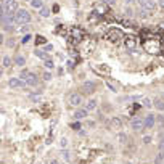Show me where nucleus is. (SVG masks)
<instances>
[{"instance_id":"22","label":"nucleus","mask_w":164,"mask_h":164,"mask_svg":"<svg viewBox=\"0 0 164 164\" xmlns=\"http://www.w3.org/2000/svg\"><path fill=\"white\" fill-rule=\"evenodd\" d=\"M143 106H146V108H151V106H153V101H151L150 98H143Z\"/></svg>"},{"instance_id":"10","label":"nucleus","mask_w":164,"mask_h":164,"mask_svg":"<svg viewBox=\"0 0 164 164\" xmlns=\"http://www.w3.org/2000/svg\"><path fill=\"white\" fill-rule=\"evenodd\" d=\"M143 122H145V129H151V127L156 124V116L151 114V113H148L145 118H143Z\"/></svg>"},{"instance_id":"30","label":"nucleus","mask_w":164,"mask_h":164,"mask_svg":"<svg viewBox=\"0 0 164 164\" xmlns=\"http://www.w3.org/2000/svg\"><path fill=\"white\" fill-rule=\"evenodd\" d=\"M156 121L161 124V126H164V116H158V118H156Z\"/></svg>"},{"instance_id":"20","label":"nucleus","mask_w":164,"mask_h":164,"mask_svg":"<svg viewBox=\"0 0 164 164\" xmlns=\"http://www.w3.org/2000/svg\"><path fill=\"white\" fill-rule=\"evenodd\" d=\"M35 55H37L39 58H42V60H49L47 53H45V51H42V50H35Z\"/></svg>"},{"instance_id":"37","label":"nucleus","mask_w":164,"mask_h":164,"mask_svg":"<svg viewBox=\"0 0 164 164\" xmlns=\"http://www.w3.org/2000/svg\"><path fill=\"white\" fill-rule=\"evenodd\" d=\"M29 2H31V0H29Z\"/></svg>"},{"instance_id":"17","label":"nucleus","mask_w":164,"mask_h":164,"mask_svg":"<svg viewBox=\"0 0 164 164\" xmlns=\"http://www.w3.org/2000/svg\"><path fill=\"white\" fill-rule=\"evenodd\" d=\"M31 7L35 10H42L43 8V2L42 0H31Z\"/></svg>"},{"instance_id":"1","label":"nucleus","mask_w":164,"mask_h":164,"mask_svg":"<svg viewBox=\"0 0 164 164\" xmlns=\"http://www.w3.org/2000/svg\"><path fill=\"white\" fill-rule=\"evenodd\" d=\"M15 19H16V24L24 26V24H29V21H31V15H29V11H27V10L19 8L16 13H15Z\"/></svg>"},{"instance_id":"2","label":"nucleus","mask_w":164,"mask_h":164,"mask_svg":"<svg viewBox=\"0 0 164 164\" xmlns=\"http://www.w3.org/2000/svg\"><path fill=\"white\" fill-rule=\"evenodd\" d=\"M18 8V3L16 0H2V13H16Z\"/></svg>"},{"instance_id":"13","label":"nucleus","mask_w":164,"mask_h":164,"mask_svg":"<svg viewBox=\"0 0 164 164\" xmlns=\"http://www.w3.org/2000/svg\"><path fill=\"white\" fill-rule=\"evenodd\" d=\"M13 63L16 66H26V57L24 55H15V58H13Z\"/></svg>"},{"instance_id":"16","label":"nucleus","mask_w":164,"mask_h":164,"mask_svg":"<svg viewBox=\"0 0 164 164\" xmlns=\"http://www.w3.org/2000/svg\"><path fill=\"white\" fill-rule=\"evenodd\" d=\"M153 106H154L158 111H164V101H163L161 98H154V100H153Z\"/></svg>"},{"instance_id":"31","label":"nucleus","mask_w":164,"mask_h":164,"mask_svg":"<svg viewBox=\"0 0 164 164\" xmlns=\"http://www.w3.org/2000/svg\"><path fill=\"white\" fill-rule=\"evenodd\" d=\"M158 7L164 11V0H158Z\"/></svg>"},{"instance_id":"24","label":"nucleus","mask_w":164,"mask_h":164,"mask_svg":"<svg viewBox=\"0 0 164 164\" xmlns=\"http://www.w3.org/2000/svg\"><path fill=\"white\" fill-rule=\"evenodd\" d=\"M49 15H50V10H49V8H42V10H40V16L45 18V16H49Z\"/></svg>"},{"instance_id":"29","label":"nucleus","mask_w":164,"mask_h":164,"mask_svg":"<svg viewBox=\"0 0 164 164\" xmlns=\"http://www.w3.org/2000/svg\"><path fill=\"white\" fill-rule=\"evenodd\" d=\"M106 85H108V89H110V90H113V92H118V89H116V87L113 85V84H110V82H106Z\"/></svg>"},{"instance_id":"4","label":"nucleus","mask_w":164,"mask_h":164,"mask_svg":"<svg viewBox=\"0 0 164 164\" xmlns=\"http://www.w3.org/2000/svg\"><path fill=\"white\" fill-rule=\"evenodd\" d=\"M68 103H69L71 106H79L82 103V95L79 93V92H73V93H69V97H68Z\"/></svg>"},{"instance_id":"6","label":"nucleus","mask_w":164,"mask_h":164,"mask_svg":"<svg viewBox=\"0 0 164 164\" xmlns=\"http://www.w3.org/2000/svg\"><path fill=\"white\" fill-rule=\"evenodd\" d=\"M137 2H138L140 8L145 10V11H148V13H151V11L156 8V5H154L153 0H137Z\"/></svg>"},{"instance_id":"21","label":"nucleus","mask_w":164,"mask_h":164,"mask_svg":"<svg viewBox=\"0 0 164 164\" xmlns=\"http://www.w3.org/2000/svg\"><path fill=\"white\" fill-rule=\"evenodd\" d=\"M31 73H29V71H27V69H23L21 71V73H19V79H23V81H26V77H27V76H29Z\"/></svg>"},{"instance_id":"32","label":"nucleus","mask_w":164,"mask_h":164,"mask_svg":"<svg viewBox=\"0 0 164 164\" xmlns=\"http://www.w3.org/2000/svg\"><path fill=\"white\" fill-rule=\"evenodd\" d=\"M143 142H145V143H150V142H151V137H150V135H148V137H143Z\"/></svg>"},{"instance_id":"25","label":"nucleus","mask_w":164,"mask_h":164,"mask_svg":"<svg viewBox=\"0 0 164 164\" xmlns=\"http://www.w3.org/2000/svg\"><path fill=\"white\" fill-rule=\"evenodd\" d=\"M45 66L49 68V69H53V61H51V60H45Z\"/></svg>"},{"instance_id":"26","label":"nucleus","mask_w":164,"mask_h":164,"mask_svg":"<svg viewBox=\"0 0 164 164\" xmlns=\"http://www.w3.org/2000/svg\"><path fill=\"white\" fill-rule=\"evenodd\" d=\"M35 42H37V45H42V43L45 42V39H43V37H40V35H39V37L35 39ZM45 43H47V42H45Z\"/></svg>"},{"instance_id":"34","label":"nucleus","mask_w":164,"mask_h":164,"mask_svg":"<svg viewBox=\"0 0 164 164\" xmlns=\"http://www.w3.org/2000/svg\"><path fill=\"white\" fill-rule=\"evenodd\" d=\"M29 39H31V35H26V37H24V39H23V43H26L27 40H29Z\"/></svg>"},{"instance_id":"3","label":"nucleus","mask_w":164,"mask_h":164,"mask_svg":"<svg viewBox=\"0 0 164 164\" xmlns=\"http://www.w3.org/2000/svg\"><path fill=\"white\" fill-rule=\"evenodd\" d=\"M95 90H97V82H95V81H85L82 84L84 95H93Z\"/></svg>"},{"instance_id":"9","label":"nucleus","mask_w":164,"mask_h":164,"mask_svg":"<svg viewBox=\"0 0 164 164\" xmlns=\"http://www.w3.org/2000/svg\"><path fill=\"white\" fill-rule=\"evenodd\" d=\"M16 23L15 16H11L10 13H2V26L3 27H8V26H13Z\"/></svg>"},{"instance_id":"15","label":"nucleus","mask_w":164,"mask_h":164,"mask_svg":"<svg viewBox=\"0 0 164 164\" xmlns=\"http://www.w3.org/2000/svg\"><path fill=\"white\" fill-rule=\"evenodd\" d=\"M108 37H110L111 39V40H118V39L119 37H122V34H121V31H118V29H113V31H111V32L110 34H108Z\"/></svg>"},{"instance_id":"7","label":"nucleus","mask_w":164,"mask_h":164,"mask_svg":"<svg viewBox=\"0 0 164 164\" xmlns=\"http://www.w3.org/2000/svg\"><path fill=\"white\" fill-rule=\"evenodd\" d=\"M145 50L148 53H158V51H161V43L159 42H146L145 43Z\"/></svg>"},{"instance_id":"18","label":"nucleus","mask_w":164,"mask_h":164,"mask_svg":"<svg viewBox=\"0 0 164 164\" xmlns=\"http://www.w3.org/2000/svg\"><path fill=\"white\" fill-rule=\"evenodd\" d=\"M110 126L113 127V129H119V127L122 126V121H121L119 118H114L113 121H111V124H110Z\"/></svg>"},{"instance_id":"5","label":"nucleus","mask_w":164,"mask_h":164,"mask_svg":"<svg viewBox=\"0 0 164 164\" xmlns=\"http://www.w3.org/2000/svg\"><path fill=\"white\" fill-rule=\"evenodd\" d=\"M130 127L135 132H143V129H145V122H143L142 118H137V116H135V118L130 121Z\"/></svg>"},{"instance_id":"35","label":"nucleus","mask_w":164,"mask_h":164,"mask_svg":"<svg viewBox=\"0 0 164 164\" xmlns=\"http://www.w3.org/2000/svg\"><path fill=\"white\" fill-rule=\"evenodd\" d=\"M27 31H29V27H23V29H21V32H23V34H26Z\"/></svg>"},{"instance_id":"19","label":"nucleus","mask_w":164,"mask_h":164,"mask_svg":"<svg viewBox=\"0 0 164 164\" xmlns=\"http://www.w3.org/2000/svg\"><path fill=\"white\" fill-rule=\"evenodd\" d=\"M87 110H89V111H93V110H97V100H95V98L89 100V103H87Z\"/></svg>"},{"instance_id":"23","label":"nucleus","mask_w":164,"mask_h":164,"mask_svg":"<svg viewBox=\"0 0 164 164\" xmlns=\"http://www.w3.org/2000/svg\"><path fill=\"white\" fill-rule=\"evenodd\" d=\"M15 45H16V40H15V39H8V40H7V47H10V49H13Z\"/></svg>"},{"instance_id":"8","label":"nucleus","mask_w":164,"mask_h":164,"mask_svg":"<svg viewBox=\"0 0 164 164\" xmlns=\"http://www.w3.org/2000/svg\"><path fill=\"white\" fill-rule=\"evenodd\" d=\"M8 87L10 89H23V87H26V82L19 77H11L8 81Z\"/></svg>"},{"instance_id":"12","label":"nucleus","mask_w":164,"mask_h":164,"mask_svg":"<svg viewBox=\"0 0 164 164\" xmlns=\"http://www.w3.org/2000/svg\"><path fill=\"white\" fill-rule=\"evenodd\" d=\"M87 114H89V110H87V108L85 110H84V108H77V110L74 111V119H77V121L79 119H85Z\"/></svg>"},{"instance_id":"33","label":"nucleus","mask_w":164,"mask_h":164,"mask_svg":"<svg viewBox=\"0 0 164 164\" xmlns=\"http://www.w3.org/2000/svg\"><path fill=\"white\" fill-rule=\"evenodd\" d=\"M159 148H161V150H164V138L159 140Z\"/></svg>"},{"instance_id":"28","label":"nucleus","mask_w":164,"mask_h":164,"mask_svg":"<svg viewBox=\"0 0 164 164\" xmlns=\"http://www.w3.org/2000/svg\"><path fill=\"white\" fill-rule=\"evenodd\" d=\"M51 79V74L50 73H43V81H50Z\"/></svg>"},{"instance_id":"14","label":"nucleus","mask_w":164,"mask_h":164,"mask_svg":"<svg viewBox=\"0 0 164 164\" xmlns=\"http://www.w3.org/2000/svg\"><path fill=\"white\" fill-rule=\"evenodd\" d=\"M13 65V61H11V58L8 57V55H3L2 57V66L5 68V69H8V68Z\"/></svg>"},{"instance_id":"36","label":"nucleus","mask_w":164,"mask_h":164,"mask_svg":"<svg viewBox=\"0 0 164 164\" xmlns=\"http://www.w3.org/2000/svg\"><path fill=\"white\" fill-rule=\"evenodd\" d=\"M66 143H68L66 138H63V140H61V146H66Z\"/></svg>"},{"instance_id":"27","label":"nucleus","mask_w":164,"mask_h":164,"mask_svg":"<svg viewBox=\"0 0 164 164\" xmlns=\"http://www.w3.org/2000/svg\"><path fill=\"white\" fill-rule=\"evenodd\" d=\"M127 47H129V49H134V47H135V42L132 40V39H129V40H127Z\"/></svg>"},{"instance_id":"11","label":"nucleus","mask_w":164,"mask_h":164,"mask_svg":"<svg viewBox=\"0 0 164 164\" xmlns=\"http://www.w3.org/2000/svg\"><path fill=\"white\" fill-rule=\"evenodd\" d=\"M24 82H26V85H27V87H37V85H39V77H37L35 74L31 73V74L26 77V81H24Z\"/></svg>"}]
</instances>
